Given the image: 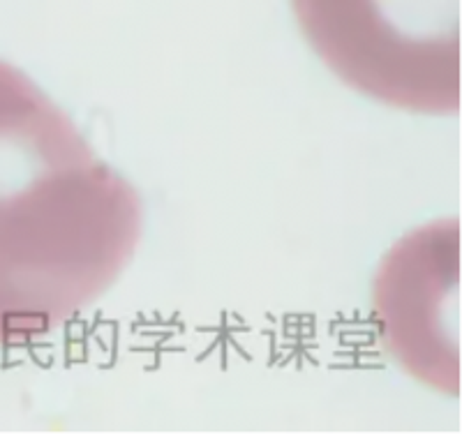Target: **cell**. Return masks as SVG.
I'll use <instances>...</instances> for the list:
<instances>
[{"instance_id":"cell-3","label":"cell","mask_w":462,"mask_h":434,"mask_svg":"<svg viewBox=\"0 0 462 434\" xmlns=\"http://www.w3.org/2000/svg\"><path fill=\"white\" fill-rule=\"evenodd\" d=\"M373 317L391 361L423 386L460 398V220L404 234L377 268Z\"/></svg>"},{"instance_id":"cell-2","label":"cell","mask_w":462,"mask_h":434,"mask_svg":"<svg viewBox=\"0 0 462 434\" xmlns=\"http://www.w3.org/2000/svg\"><path fill=\"white\" fill-rule=\"evenodd\" d=\"M312 51L349 88L393 109L462 105L460 0H291Z\"/></svg>"},{"instance_id":"cell-1","label":"cell","mask_w":462,"mask_h":434,"mask_svg":"<svg viewBox=\"0 0 462 434\" xmlns=\"http://www.w3.org/2000/svg\"><path fill=\"white\" fill-rule=\"evenodd\" d=\"M139 238V192L97 160L0 201V349L42 340L100 300Z\"/></svg>"},{"instance_id":"cell-4","label":"cell","mask_w":462,"mask_h":434,"mask_svg":"<svg viewBox=\"0 0 462 434\" xmlns=\"http://www.w3.org/2000/svg\"><path fill=\"white\" fill-rule=\"evenodd\" d=\"M90 162L93 148L72 118L22 69L0 60V201Z\"/></svg>"}]
</instances>
